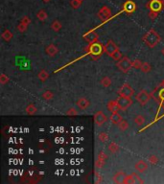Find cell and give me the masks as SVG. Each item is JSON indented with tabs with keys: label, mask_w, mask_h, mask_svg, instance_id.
Masks as SVG:
<instances>
[{
	"label": "cell",
	"mask_w": 164,
	"mask_h": 184,
	"mask_svg": "<svg viewBox=\"0 0 164 184\" xmlns=\"http://www.w3.org/2000/svg\"><path fill=\"white\" fill-rule=\"evenodd\" d=\"M143 40H144V42L148 45V47L154 48L160 42L161 38H160V35L157 34L154 29H151V30L148 31L145 34V35L143 37Z\"/></svg>",
	"instance_id": "cell-1"
},
{
	"label": "cell",
	"mask_w": 164,
	"mask_h": 184,
	"mask_svg": "<svg viewBox=\"0 0 164 184\" xmlns=\"http://www.w3.org/2000/svg\"><path fill=\"white\" fill-rule=\"evenodd\" d=\"M83 51L86 54L90 55L93 60H97L98 58L101 57L102 53L105 52V46H103L101 43L96 42L93 44H89L88 46L83 48Z\"/></svg>",
	"instance_id": "cell-2"
},
{
	"label": "cell",
	"mask_w": 164,
	"mask_h": 184,
	"mask_svg": "<svg viewBox=\"0 0 164 184\" xmlns=\"http://www.w3.org/2000/svg\"><path fill=\"white\" fill-rule=\"evenodd\" d=\"M117 68L123 73H128L129 70H130L131 67V60L129 59L128 57H123L122 59L117 60L116 63Z\"/></svg>",
	"instance_id": "cell-3"
},
{
	"label": "cell",
	"mask_w": 164,
	"mask_h": 184,
	"mask_svg": "<svg viewBox=\"0 0 164 184\" xmlns=\"http://www.w3.org/2000/svg\"><path fill=\"white\" fill-rule=\"evenodd\" d=\"M118 94L119 96H124V97H129L131 98L134 95V90L129 83H123L120 88L118 89Z\"/></svg>",
	"instance_id": "cell-4"
},
{
	"label": "cell",
	"mask_w": 164,
	"mask_h": 184,
	"mask_svg": "<svg viewBox=\"0 0 164 184\" xmlns=\"http://www.w3.org/2000/svg\"><path fill=\"white\" fill-rule=\"evenodd\" d=\"M150 98H151V94L150 93H148V91L145 89L140 90V91L137 93V95L136 96V101L139 103L141 106L147 105L148 102L150 101Z\"/></svg>",
	"instance_id": "cell-5"
},
{
	"label": "cell",
	"mask_w": 164,
	"mask_h": 184,
	"mask_svg": "<svg viewBox=\"0 0 164 184\" xmlns=\"http://www.w3.org/2000/svg\"><path fill=\"white\" fill-rule=\"evenodd\" d=\"M97 15H98V18L100 19L102 22H106L111 17V10L109 9L108 6H103V7L99 10Z\"/></svg>",
	"instance_id": "cell-6"
},
{
	"label": "cell",
	"mask_w": 164,
	"mask_h": 184,
	"mask_svg": "<svg viewBox=\"0 0 164 184\" xmlns=\"http://www.w3.org/2000/svg\"><path fill=\"white\" fill-rule=\"evenodd\" d=\"M117 102L119 106H120V110H127L133 105V100H131V98H129V97L119 96Z\"/></svg>",
	"instance_id": "cell-7"
},
{
	"label": "cell",
	"mask_w": 164,
	"mask_h": 184,
	"mask_svg": "<svg viewBox=\"0 0 164 184\" xmlns=\"http://www.w3.org/2000/svg\"><path fill=\"white\" fill-rule=\"evenodd\" d=\"M146 6L150 9V11L159 12L164 8V3L159 1V0H151L149 3H147Z\"/></svg>",
	"instance_id": "cell-8"
},
{
	"label": "cell",
	"mask_w": 164,
	"mask_h": 184,
	"mask_svg": "<svg viewBox=\"0 0 164 184\" xmlns=\"http://www.w3.org/2000/svg\"><path fill=\"white\" fill-rule=\"evenodd\" d=\"M83 37L85 38V40L86 42H88L89 44H93L98 42L99 40V35L96 33L95 31H89L86 34L83 35Z\"/></svg>",
	"instance_id": "cell-9"
},
{
	"label": "cell",
	"mask_w": 164,
	"mask_h": 184,
	"mask_svg": "<svg viewBox=\"0 0 164 184\" xmlns=\"http://www.w3.org/2000/svg\"><path fill=\"white\" fill-rule=\"evenodd\" d=\"M117 50H119L117 45L115 44L111 40H109L108 41V43L105 45V53L107 55H108L109 57H111Z\"/></svg>",
	"instance_id": "cell-10"
},
{
	"label": "cell",
	"mask_w": 164,
	"mask_h": 184,
	"mask_svg": "<svg viewBox=\"0 0 164 184\" xmlns=\"http://www.w3.org/2000/svg\"><path fill=\"white\" fill-rule=\"evenodd\" d=\"M107 121V116L103 111H97L94 114V122L98 127H102Z\"/></svg>",
	"instance_id": "cell-11"
},
{
	"label": "cell",
	"mask_w": 164,
	"mask_h": 184,
	"mask_svg": "<svg viewBox=\"0 0 164 184\" xmlns=\"http://www.w3.org/2000/svg\"><path fill=\"white\" fill-rule=\"evenodd\" d=\"M136 3L133 1H131V0H127L126 2L123 4V12H127V14H133V12L136 11Z\"/></svg>",
	"instance_id": "cell-12"
},
{
	"label": "cell",
	"mask_w": 164,
	"mask_h": 184,
	"mask_svg": "<svg viewBox=\"0 0 164 184\" xmlns=\"http://www.w3.org/2000/svg\"><path fill=\"white\" fill-rule=\"evenodd\" d=\"M148 163L146 161L144 160H138L137 162L136 163V165H134V168H136V170L137 171L138 173L142 174V173H145L146 171L148 170Z\"/></svg>",
	"instance_id": "cell-13"
},
{
	"label": "cell",
	"mask_w": 164,
	"mask_h": 184,
	"mask_svg": "<svg viewBox=\"0 0 164 184\" xmlns=\"http://www.w3.org/2000/svg\"><path fill=\"white\" fill-rule=\"evenodd\" d=\"M126 176H127L126 173L123 172V171H119V172H117L113 176V182L117 183V184L124 183V180L126 178Z\"/></svg>",
	"instance_id": "cell-14"
},
{
	"label": "cell",
	"mask_w": 164,
	"mask_h": 184,
	"mask_svg": "<svg viewBox=\"0 0 164 184\" xmlns=\"http://www.w3.org/2000/svg\"><path fill=\"white\" fill-rule=\"evenodd\" d=\"M45 52L49 57H55L59 53V48L54 44H49L45 48Z\"/></svg>",
	"instance_id": "cell-15"
},
{
	"label": "cell",
	"mask_w": 164,
	"mask_h": 184,
	"mask_svg": "<svg viewBox=\"0 0 164 184\" xmlns=\"http://www.w3.org/2000/svg\"><path fill=\"white\" fill-rule=\"evenodd\" d=\"M76 104H77V106H78L80 108L82 109V110H85V109L89 106V105H90V103H89V101L88 99L82 97V98H79L78 100H77Z\"/></svg>",
	"instance_id": "cell-16"
},
{
	"label": "cell",
	"mask_w": 164,
	"mask_h": 184,
	"mask_svg": "<svg viewBox=\"0 0 164 184\" xmlns=\"http://www.w3.org/2000/svg\"><path fill=\"white\" fill-rule=\"evenodd\" d=\"M108 110L111 112H118V110H120V106H119L118 105V102H117V100L116 101H109L108 103Z\"/></svg>",
	"instance_id": "cell-17"
},
{
	"label": "cell",
	"mask_w": 164,
	"mask_h": 184,
	"mask_svg": "<svg viewBox=\"0 0 164 184\" xmlns=\"http://www.w3.org/2000/svg\"><path fill=\"white\" fill-rule=\"evenodd\" d=\"M133 121H134V124H136L137 127H141V126H143L145 124V118H144V116L141 114L136 115Z\"/></svg>",
	"instance_id": "cell-18"
},
{
	"label": "cell",
	"mask_w": 164,
	"mask_h": 184,
	"mask_svg": "<svg viewBox=\"0 0 164 184\" xmlns=\"http://www.w3.org/2000/svg\"><path fill=\"white\" fill-rule=\"evenodd\" d=\"M38 78L40 79L41 82H45V81L49 78V73L47 72L46 70H44V69H42V70H40V72H38Z\"/></svg>",
	"instance_id": "cell-19"
},
{
	"label": "cell",
	"mask_w": 164,
	"mask_h": 184,
	"mask_svg": "<svg viewBox=\"0 0 164 184\" xmlns=\"http://www.w3.org/2000/svg\"><path fill=\"white\" fill-rule=\"evenodd\" d=\"M122 120V116L118 113V112H112V114L110 115V121L113 123V124H118L119 122Z\"/></svg>",
	"instance_id": "cell-20"
},
{
	"label": "cell",
	"mask_w": 164,
	"mask_h": 184,
	"mask_svg": "<svg viewBox=\"0 0 164 184\" xmlns=\"http://www.w3.org/2000/svg\"><path fill=\"white\" fill-rule=\"evenodd\" d=\"M25 110H26V113L27 114H29V115H34L37 112L38 108H37V106H35L34 104H30V105H28L26 106Z\"/></svg>",
	"instance_id": "cell-21"
},
{
	"label": "cell",
	"mask_w": 164,
	"mask_h": 184,
	"mask_svg": "<svg viewBox=\"0 0 164 184\" xmlns=\"http://www.w3.org/2000/svg\"><path fill=\"white\" fill-rule=\"evenodd\" d=\"M117 126H118L119 130L122 131H127L128 128H129V123H128V121L124 120V119H122V120L117 124Z\"/></svg>",
	"instance_id": "cell-22"
},
{
	"label": "cell",
	"mask_w": 164,
	"mask_h": 184,
	"mask_svg": "<svg viewBox=\"0 0 164 184\" xmlns=\"http://www.w3.org/2000/svg\"><path fill=\"white\" fill-rule=\"evenodd\" d=\"M1 37H2V38H3L4 40H6V41H10V40H11L12 38H13V37H14V35H13L12 32L10 31V30H5V31L2 33Z\"/></svg>",
	"instance_id": "cell-23"
},
{
	"label": "cell",
	"mask_w": 164,
	"mask_h": 184,
	"mask_svg": "<svg viewBox=\"0 0 164 184\" xmlns=\"http://www.w3.org/2000/svg\"><path fill=\"white\" fill-rule=\"evenodd\" d=\"M62 27H63L62 23H60L59 20H55L51 23V29H52L54 32H59L60 29H62Z\"/></svg>",
	"instance_id": "cell-24"
},
{
	"label": "cell",
	"mask_w": 164,
	"mask_h": 184,
	"mask_svg": "<svg viewBox=\"0 0 164 184\" xmlns=\"http://www.w3.org/2000/svg\"><path fill=\"white\" fill-rule=\"evenodd\" d=\"M108 150L111 153H116L119 151V145L115 143V142H111L108 145Z\"/></svg>",
	"instance_id": "cell-25"
},
{
	"label": "cell",
	"mask_w": 164,
	"mask_h": 184,
	"mask_svg": "<svg viewBox=\"0 0 164 184\" xmlns=\"http://www.w3.org/2000/svg\"><path fill=\"white\" fill-rule=\"evenodd\" d=\"M47 17H48L47 12L44 11V10H40V11L37 14V17L40 21H44L47 18Z\"/></svg>",
	"instance_id": "cell-26"
},
{
	"label": "cell",
	"mask_w": 164,
	"mask_h": 184,
	"mask_svg": "<svg viewBox=\"0 0 164 184\" xmlns=\"http://www.w3.org/2000/svg\"><path fill=\"white\" fill-rule=\"evenodd\" d=\"M140 70L142 71L143 73H149L150 71L152 70V66H151V64L149 62H142Z\"/></svg>",
	"instance_id": "cell-27"
},
{
	"label": "cell",
	"mask_w": 164,
	"mask_h": 184,
	"mask_svg": "<svg viewBox=\"0 0 164 184\" xmlns=\"http://www.w3.org/2000/svg\"><path fill=\"white\" fill-rule=\"evenodd\" d=\"M101 85L104 86V87H109L111 85V80L109 77H104L101 80Z\"/></svg>",
	"instance_id": "cell-28"
},
{
	"label": "cell",
	"mask_w": 164,
	"mask_h": 184,
	"mask_svg": "<svg viewBox=\"0 0 164 184\" xmlns=\"http://www.w3.org/2000/svg\"><path fill=\"white\" fill-rule=\"evenodd\" d=\"M83 0H71L70 1V5H71V7L73 9H79L80 6H81L83 4Z\"/></svg>",
	"instance_id": "cell-29"
},
{
	"label": "cell",
	"mask_w": 164,
	"mask_h": 184,
	"mask_svg": "<svg viewBox=\"0 0 164 184\" xmlns=\"http://www.w3.org/2000/svg\"><path fill=\"white\" fill-rule=\"evenodd\" d=\"M53 97H54V93L52 91H45V92H43V94H42V98L44 100H46V101H49V100H52L53 99Z\"/></svg>",
	"instance_id": "cell-30"
},
{
	"label": "cell",
	"mask_w": 164,
	"mask_h": 184,
	"mask_svg": "<svg viewBox=\"0 0 164 184\" xmlns=\"http://www.w3.org/2000/svg\"><path fill=\"white\" fill-rule=\"evenodd\" d=\"M148 161L153 164V165H156L157 163H158V157H157L156 154H152V156H150L149 158H148Z\"/></svg>",
	"instance_id": "cell-31"
},
{
	"label": "cell",
	"mask_w": 164,
	"mask_h": 184,
	"mask_svg": "<svg viewBox=\"0 0 164 184\" xmlns=\"http://www.w3.org/2000/svg\"><path fill=\"white\" fill-rule=\"evenodd\" d=\"M141 65H142V61H141L140 60H134L131 61V66L133 67V68H136V69H140V67Z\"/></svg>",
	"instance_id": "cell-32"
},
{
	"label": "cell",
	"mask_w": 164,
	"mask_h": 184,
	"mask_svg": "<svg viewBox=\"0 0 164 184\" xmlns=\"http://www.w3.org/2000/svg\"><path fill=\"white\" fill-rule=\"evenodd\" d=\"M98 138L101 142H107L108 140V133H106V132L103 131V132H100V133H99Z\"/></svg>",
	"instance_id": "cell-33"
},
{
	"label": "cell",
	"mask_w": 164,
	"mask_h": 184,
	"mask_svg": "<svg viewBox=\"0 0 164 184\" xmlns=\"http://www.w3.org/2000/svg\"><path fill=\"white\" fill-rule=\"evenodd\" d=\"M27 28H28V25L22 23V22H20V23L17 25V30L20 32V33H24V32H26Z\"/></svg>",
	"instance_id": "cell-34"
},
{
	"label": "cell",
	"mask_w": 164,
	"mask_h": 184,
	"mask_svg": "<svg viewBox=\"0 0 164 184\" xmlns=\"http://www.w3.org/2000/svg\"><path fill=\"white\" fill-rule=\"evenodd\" d=\"M9 82V77L5 74H1L0 75V83L1 85H6Z\"/></svg>",
	"instance_id": "cell-35"
},
{
	"label": "cell",
	"mask_w": 164,
	"mask_h": 184,
	"mask_svg": "<svg viewBox=\"0 0 164 184\" xmlns=\"http://www.w3.org/2000/svg\"><path fill=\"white\" fill-rule=\"evenodd\" d=\"M66 115H68V116H77V115H78V111H77L74 108H70L68 110L66 111Z\"/></svg>",
	"instance_id": "cell-36"
},
{
	"label": "cell",
	"mask_w": 164,
	"mask_h": 184,
	"mask_svg": "<svg viewBox=\"0 0 164 184\" xmlns=\"http://www.w3.org/2000/svg\"><path fill=\"white\" fill-rule=\"evenodd\" d=\"M131 183H134L133 174H131V175L127 176L126 178H125V180H124V184H131Z\"/></svg>",
	"instance_id": "cell-37"
},
{
	"label": "cell",
	"mask_w": 164,
	"mask_h": 184,
	"mask_svg": "<svg viewBox=\"0 0 164 184\" xmlns=\"http://www.w3.org/2000/svg\"><path fill=\"white\" fill-rule=\"evenodd\" d=\"M105 163H106V161L101 160V159H98V158H97V160H96V162H95V166H96V168H97V169H102V168L104 167Z\"/></svg>",
	"instance_id": "cell-38"
},
{
	"label": "cell",
	"mask_w": 164,
	"mask_h": 184,
	"mask_svg": "<svg viewBox=\"0 0 164 184\" xmlns=\"http://www.w3.org/2000/svg\"><path fill=\"white\" fill-rule=\"evenodd\" d=\"M111 58H112V59H113L114 60H119L120 59H122V53L120 52V50H117L116 52H115L113 55H112Z\"/></svg>",
	"instance_id": "cell-39"
},
{
	"label": "cell",
	"mask_w": 164,
	"mask_h": 184,
	"mask_svg": "<svg viewBox=\"0 0 164 184\" xmlns=\"http://www.w3.org/2000/svg\"><path fill=\"white\" fill-rule=\"evenodd\" d=\"M133 176L134 183H144V181L140 178V176H138L136 173H133Z\"/></svg>",
	"instance_id": "cell-40"
},
{
	"label": "cell",
	"mask_w": 164,
	"mask_h": 184,
	"mask_svg": "<svg viewBox=\"0 0 164 184\" xmlns=\"http://www.w3.org/2000/svg\"><path fill=\"white\" fill-rule=\"evenodd\" d=\"M20 22H22V23H24V24H26V25H29L31 23V19L29 18V17H27V15H25V17H23L21 18V20Z\"/></svg>",
	"instance_id": "cell-41"
},
{
	"label": "cell",
	"mask_w": 164,
	"mask_h": 184,
	"mask_svg": "<svg viewBox=\"0 0 164 184\" xmlns=\"http://www.w3.org/2000/svg\"><path fill=\"white\" fill-rule=\"evenodd\" d=\"M95 183H101L103 181V178H102V176L99 174L98 172L95 173Z\"/></svg>",
	"instance_id": "cell-42"
},
{
	"label": "cell",
	"mask_w": 164,
	"mask_h": 184,
	"mask_svg": "<svg viewBox=\"0 0 164 184\" xmlns=\"http://www.w3.org/2000/svg\"><path fill=\"white\" fill-rule=\"evenodd\" d=\"M157 15H158V12H156L150 11V12H149V17L151 19H156L157 17Z\"/></svg>",
	"instance_id": "cell-43"
},
{
	"label": "cell",
	"mask_w": 164,
	"mask_h": 184,
	"mask_svg": "<svg viewBox=\"0 0 164 184\" xmlns=\"http://www.w3.org/2000/svg\"><path fill=\"white\" fill-rule=\"evenodd\" d=\"M160 86H163V87H164V81H162V82L161 83H160V85H159Z\"/></svg>",
	"instance_id": "cell-44"
},
{
	"label": "cell",
	"mask_w": 164,
	"mask_h": 184,
	"mask_svg": "<svg viewBox=\"0 0 164 184\" xmlns=\"http://www.w3.org/2000/svg\"><path fill=\"white\" fill-rule=\"evenodd\" d=\"M42 1H43L44 3H48V2H50L51 0H42Z\"/></svg>",
	"instance_id": "cell-45"
},
{
	"label": "cell",
	"mask_w": 164,
	"mask_h": 184,
	"mask_svg": "<svg viewBox=\"0 0 164 184\" xmlns=\"http://www.w3.org/2000/svg\"><path fill=\"white\" fill-rule=\"evenodd\" d=\"M161 53H162V55H163V56H164V47L162 48V50H161Z\"/></svg>",
	"instance_id": "cell-46"
},
{
	"label": "cell",
	"mask_w": 164,
	"mask_h": 184,
	"mask_svg": "<svg viewBox=\"0 0 164 184\" xmlns=\"http://www.w3.org/2000/svg\"><path fill=\"white\" fill-rule=\"evenodd\" d=\"M159 1H161L162 3H164V0H159Z\"/></svg>",
	"instance_id": "cell-47"
}]
</instances>
